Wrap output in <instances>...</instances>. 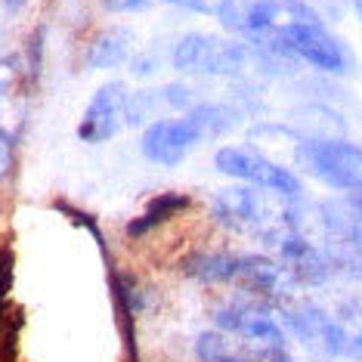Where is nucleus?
Listing matches in <instances>:
<instances>
[{
    "mask_svg": "<svg viewBox=\"0 0 362 362\" xmlns=\"http://www.w3.org/2000/svg\"><path fill=\"white\" fill-rule=\"evenodd\" d=\"M353 10H356V16H359V22H362V0H353Z\"/></svg>",
    "mask_w": 362,
    "mask_h": 362,
    "instance_id": "19",
    "label": "nucleus"
},
{
    "mask_svg": "<svg viewBox=\"0 0 362 362\" xmlns=\"http://www.w3.org/2000/svg\"><path fill=\"white\" fill-rule=\"evenodd\" d=\"M195 359L199 362H291L285 347H263L257 341H248V337L217 325L211 332L199 334Z\"/></svg>",
    "mask_w": 362,
    "mask_h": 362,
    "instance_id": "8",
    "label": "nucleus"
},
{
    "mask_svg": "<svg viewBox=\"0 0 362 362\" xmlns=\"http://www.w3.org/2000/svg\"><path fill=\"white\" fill-rule=\"evenodd\" d=\"M13 161H16V158H13V139L6 136V134H0V183L10 177Z\"/></svg>",
    "mask_w": 362,
    "mask_h": 362,
    "instance_id": "16",
    "label": "nucleus"
},
{
    "mask_svg": "<svg viewBox=\"0 0 362 362\" xmlns=\"http://www.w3.org/2000/svg\"><path fill=\"white\" fill-rule=\"evenodd\" d=\"M152 0H103V6L109 13H139V10H146Z\"/></svg>",
    "mask_w": 362,
    "mask_h": 362,
    "instance_id": "17",
    "label": "nucleus"
},
{
    "mask_svg": "<svg viewBox=\"0 0 362 362\" xmlns=\"http://www.w3.org/2000/svg\"><path fill=\"white\" fill-rule=\"evenodd\" d=\"M319 211H322L319 217H322L325 233L347 251L362 254V189L325 202Z\"/></svg>",
    "mask_w": 362,
    "mask_h": 362,
    "instance_id": "11",
    "label": "nucleus"
},
{
    "mask_svg": "<svg viewBox=\"0 0 362 362\" xmlns=\"http://www.w3.org/2000/svg\"><path fill=\"white\" fill-rule=\"evenodd\" d=\"M170 6H180L186 13H199V16H214L220 6V0H168Z\"/></svg>",
    "mask_w": 362,
    "mask_h": 362,
    "instance_id": "15",
    "label": "nucleus"
},
{
    "mask_svg": "<svg viewBox=\"0 0 362 362\" xmlns=\"http://www.w3.org/2000/svg\"><path fill=\"white\" fill-rule=\"evenodd\" d=\"M257 59V50L242 37L189 31L170 50V69L189 78H238Z\"/></svg>",
    "mask_w": 362,
    "mask_h": 362,
    "instance_id": "2",
    "label": "nucleus"
},
{
    "mask_svg": "<svg viewBox=\"0 0 362 362\" xmlns=\"http://www.w3.org/2000/svg\"><path fill=\"white\" fill-rule=\"evenodd\" d=\"M214 168L223 177L235 180V183H248L257 189H267L273 195H282V199H300V177L294 174L291 168L279 164L276 158H269L267 152H260L257 146L251 143H229L220 146L217 155H214Z\"/></svg>",
    "mask_w": 362,
    "mask_h": 362,
    "instance_id": "5",
    "label": "nucleus"
},
{
    "mask_svg": "<svg viewBox=\"0 0 362 362\" xmlns=\"http://www.w3.org/2000/svg\"><path fill=\"white\" fill-rule=\"evenodd\" d=\"M28 118V81L25 62L19 56L0 59V134H6L16 143L22 136Z\"/></svg>",
    "mask_w": 362,
    "mask_h": 362,
    "instance_id": "10",
    "label": "nucleus"
},
{
    "mask_svg": "<svg viewBox=\"0 0 362 362\" xmlns=\"http://www.w3.org/2000/svg\"><path fill=\"white\" fill-rule=\"evenodd\" d=\"M242 254L229 251H192L183 260V273L204 285H233Z\"/></svg>",
    "mask_w": 362,
    "mask_h": 362,
    "instance_id": "13",
    "label": "nucleus"
},
{
    "mask_svg": "<svg viewBox=\"0 0 362 362\" xmlns=\"http://www.w3.org/2000/svg\"><path fill=\"white\" fill-rule=\"evenodd\" d=\"M214 325L235 332L248 341H257L263 347H285V328L269 310L254 303H229L214 313Z\"/></svg>",
    "mask_w": 362,
    "mask_h": 362,
    "instance_id": "9",
    "label": "nucleus"
},
{
    "mask_svg": "<svg viewBox=\"0 0 362 362\" xmlns=\"http://www.w3.org/2000/svg\"><path fill=\"white\" fill-rule=\"evenodd\" d=\"M202 143H208V139H204L199 121L192 118V112H183V115H164V118L146 124L143 136H139V152L152 164L177 168Z\"/></svg>",
    "mask_w": 362,
    "mask_h": 362,
    "instance_id": "6",
    "label": "nucleus"
},
{
    "mask_svg": "<svg viewBox=\"0 0 362 362\" xmlns=\"http://www.w3.org/2000/svg\"><path fill=\"white\" fill-rule=\"evenodd\" d=\"M192 208V199H189L186 192H177V189H168V192L155 195V199L146 204L143 214H139L136 220H130L127 223V235L130 238H143L149 235L152 229H158L161 223H168V220H174L177 214H183Z\"/></svg>",
    "mask_w": 362,
    "mask_h": 362,
    "instance_id": "14",
    "label": "nucleus"
},
{
    "mask_svg": "<svg viewBox=\"0 0 362 362\" xmlns=\"http://www.w3.org/2000/svg\"><path fill=\"white\" fill-rule=\"evenodd\" d=\"M4 4H6V6H10V10H19V6H22V4H25V0H4Z\"/></svg>",
    "mask_w": 362,
    "mask_h": 362,
    "instance_id": "18",
    "label": "nucleus"
},
{
    "mask_svg": "<svg viewBox=\"0 0 362 362\" xmlns=\"http://www.w3.org/2000/svg\"><path fill=\"white\" fill-rule=\"evenodd\" d=\"M273 199H282V195H273L248 183L223 186L220 192L211 195V217L223 229H233L242 235L282 238L294 229V217L288 208H279Z\"/></svg>",
    "mask_w": 362,
    "mask_h": 362,
    "instance_id": "1",
    "label": "nucleus"
},
{
    "mask_svg": "<svg viewBox=\"0 0 362 362\" xmlns=\"http://www.w3.org/2000/svg\"><path fill=\"white\" fill-rule=\"evenodd\" d=\"M134 28L127 25H112L100 31L93 40L87 44L84 50V62L90 69H100V71H109V69H118V65H124L130 56H134Z\"/></svg>",
    "mask_w": 362,
    "mask_h": 362,
    "instance_id": "12",
    "label": "nucleus"
},
{
    "mask_svg": "<svg viewBox=\"0 0 362 362\" xmlns=\"http://www.w3.org/2000/svg\"><path fill=\"white\" fill-rule=\"evenodd\" d=\"M294 161L337 192L362 189V146L341 136H300L294 146Z\"/></svg>",
    "mask_w": 362,
    "mask_h": 362,
    "instance_id": "4",
    "label": "nucleus"
},
{
    "mask_svg": "<svg viewBox=\"0 0 362 362\" xmlns=\"http://www.w3.org/2000/svg\"><path fill=\"white\" fill-rule=\"evenodd\" d=\"M127 103H130V87L121 81L96 87V93L87 100L84 115L78 121V139L87 146H103L112 143L127 124Z\"/></svg>",
    "mask_w": 362,
    "mask_h": 362,
    "instance_id": "7",
    "label": "nucleus"
},
{
    "mask_svg": "<svg viewBox=\"0 0 362 362\" xmlns=\"http://www.w3.org/2000/svg\"><path fill=\"white\" fill-rule=\"evenodd\" d=\"M260 50H279V53L291 56V59H300L313 65L316 71H325V75H334V78H347L356 69L353 50L325 25L322 16L294 22L291 28H285L279 35L276 44L260 47Z\"/></svg>",
    "mask_w": 362,
    "mask_h": 362,
    "instance_id": "3",
    "label": "nucleus"
}]
</instances>
